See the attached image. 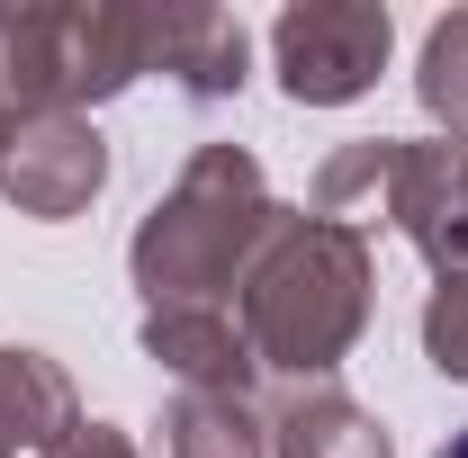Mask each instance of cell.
Segmentation results:
<instances>
[{
    "mask_svg": "<svg viewBox=\"0 0 468 458\" xmlns=\"http://www.w3.org/2000/svg\"><path fill=\"white\" fill-rule=\"evenodd\" d=\"M369 297H378L369 234L289 207L280 234L261 243V261L234 287V324H243V342H252L261 369H280L297 387H324L360 350V333H369Z\"/></svg>",
    "mask_w": 468,
    "mask_h": 458,
    "instance_id": "6da1fadb",
    "label": "cell"
},
{
    "mask_svg": "<svg viewBox=\"0 0 468 458\" xmlns=\"http://www.w3.org/2000/svg\"><path fill=\"white\" fill-rule=\"evenodd\" d=\"M280 216L289 207L271 198V180L243 144H198L180 162V180L154 198V216L135 225V243H126L144 315L154 306H234V287L261 261V243L280 234Z\"/></svg>",
    "mask_w": 468,
    "mask_h": 458,
    "instance_id": "7a4b0ae2",
    "label": "cell"
},
{
    "mask_svg": "<svg viewBox=\"0 0 468 458\" xmlns=\"http://www.w3.org/2000/svg\"><path fill=\"white\" fill-rule=\"evenodd\" d=\"M154 72V9L135 0H55L0 9V109L18 117H90L100 99Z\"/></svg>",
    "mask_w": 468,
    "mask_h": 458,
    "instance_id": "3957f363",
    "label": "cell"
},
{
    "mask_svg": "<svg viewBox=\"0 0 468 458\" xmlns=\"http://www.w3.org/2000/svg\"><path fill=\"white\" fill-rule=\"evenodd\" d=\"M397 55V18L378 0H289L271 18V72L297 109H351Z\"/></svg>",
    "mask_w": 468,
    "mask_h": 458,
    "instance_id": "277c9868",
    "label": "cell"
},
{
    "mask_svg": "<svg viewBox=\"0 0 468 458\" xmlns=\"http://www.w3.org/2000/svg\"><path fill=\"white\" fill-rule=\"evenodd\" d=\"M388 225L423 252L432 279H468V135H397Z\"/></svg>",
    "mask_w": 468,
    "mask_h": 458,
    "instance_id": "5b68a950",
    "label": "cell"
},
{
    "mask_svg": "<svg viewBox=\"0 0 468 458\" xmlns=\"http://www.w3.org/2000/svg\"><path fill=\"white\" fill-rule=\"evenodd\" d=\"M100 189H109V144H100L90 117H27L0 153V198L37 225L81 216Z\"/></svg>",
    "mask_w": 468,
    "mask_h": 458,
    "instance_id": "8992f818",
    "label": "cell"
},
{
    "mask_svg": "<svg viewBox=\"0 0 468 458\" xmlns=\"http://www.w3.org/2000/svg\"><path fill=\"white\" fill-rule=\"evenodd\" d=\"M135 342L163 378H180V396H252V378H261L234 306H154L135 324Z\"/></svg>",
    "mask_w": 468,
    "mask_h": 458,
    "instance_id": "52a82bcc",
    "label": "cell"
},
{
    "mask_svg": "<svg viewBox=\"0 0 468 458\" xmlns=\"http://www.w3.org/2000/svg\"><path fill=\"white\" fill-rule=\"evenodd\" d=\"M154 72H172L189 99H234L252 81V27L207 0L154 9Z\"/></svg>",
    "mask_w": 468,
    "mask_h": 458,
    "instance_id": "ba28073f",
    "label": "cell"
},
{
    "mask_svg": "<svg viewBox=\"0 0 468 458\" xmlns=\"http://www.w3.org/2000/svg\"><path fill=\"white\" fill-rule=\"evenodd\" d=\"M63 432H81V396L63 378L55 350H27V342H0V458L18 450H55Z\"/></svg>",
    "mask_w": 468,
    "mask_h": 458,
    "instance_id": "9c48e42d",
    "label": "cell"
},
{
    "mask_svg": "<svg viewBox=\"0 0 468 458\" xmlns=\"http://www.w3.org/2000/svg\"><path fill=\"white\" fill-rule=\"evenodd\" d=\"M271 458H397V441L343 387H297L280 404V422H271Z\"/></svg>",
    "mask_w": 468,
    "mask_h": 458,
    "instance_id": "30bf717a",
    "label": "cell"
},
{
    "mask_svg": "<svg viewBox=\"0 0 468 458\" xmlns=\"http://www.w3.org/2000/svg\"><path fill=\"white\" fill-rule=\"evenodd\" d=\"M388 198H397V135H360V144L324 153V172L306 189V216L369 234V225H388Z\"/></svg>",
    "mask_w": 468,
    "mask_h": 458,
    "instance_id": "8fae6325",
    "label": "cell"
},
{
    "mask_svg": "<svg viewBox=\"0 0 468 458\" xmlns=\"http://www.w3.org/2000/svg\"><path fill=\"white\" fill-rule=\"evenodd\" d=\"M154 458H271V422H252V396H172Z\"/></svg>",
    "mask_w": 468,
    "mask_h": 458,
    "instance_id": "7c38bea8",
    "label": "cell"
},
{
    "mask_svg": "<svg viewBox=\"0 0 468 458\" xmlns=\"http://www.w3.org/2000/svg\"><path fill=\"white\" fill-rule=\"evenodd\" d=\"M414 99L441 135H468V9L423 27V55H414Z\"/></svg>",
    "mask_w": 468,
    "mask_h": 458,
    "instance_id": "4fadbf2b",
    "label": "cell"
},
{
    "mask_svg": "<svg viewBox=\"0 0 468 458\" xmlns=\"http://www.w3.org/2000/svg\"><path fill=\"white\" fill-rule=\"evenodd\" d=\"M423 359L468 387V279H441L423 297Z\"/></svg>",
    "mask_w": 468,
    "mask_h": 458,
    "instance_id": "5bb4252c",
    "label": "cell"
},
{
    "mask_svg": "<svg viewBox=\"0 0 468 458\" xmlns=\"http://www.w3.org/2000/svg\"><path fill=\"white\" fill-rule=\"evenodd\" d=\"M46 458H144V450H135V441H126L117 422H81V432H63Z\"/></svg>",
    "mask_w": 468,
    "mask_h": 458,
    "instance_id": "9a60e30c",
    "label": "cell"
},
{
    "mask_svg": "<svg viewBox=\"0 0 468 458\" xmlns=\"http://www.w3.org/2000/svg\"><path fill=\"white\" fill-rule=\"evenodd\" d=\"M432 458H468V422H460V432H451V441H441Z\"/></svg>",
    "mask_w": 468,
    "mask_h": 458,
    "instance_id": "2e32d148",
    "label": "cell"
},
{
    "mask_svg": "<svg viewBox=\"0 0 468 458\" xmlns=\"http://www.w3.org/2000/svg\"><path fill=\"white\" fill-rule=\"evenodd\" d=\"M9 135H18V117H9V109H0V153H9Z\"/></svg>",
    "mask_w": 468,
    "mask_h": 458,
    "instance_id": "e0dca14e",
    "label": "cell"
}]
</instances>
